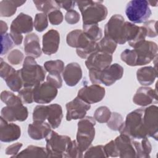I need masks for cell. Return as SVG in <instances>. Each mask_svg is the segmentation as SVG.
Returning <instances> with one entry per match:
<instances>
[{
	"mask_svg": "<svg viewBox=\"0 0 158 158\" xmlns=\"http://www.w3.org/2000/svg\"><path fill=\"white\" fill-rule=\"evenodd\" d=\"M24 51L28 56L34 58L41 56L42 49L40 44V38L36 34L32 33L26 35L24 40Z\"/></svg>",
	"mask_w": 158,
	"mask_h": 158,
	"instance_id": "obj_25",
	"label": "cell"
},
{
	"mask_svg": "<svg viewBox=\"0 0 158 158\" xmlns=\"http://www.w3.org/2000/svg\"><path fill=\"white\" fill-rule=\"evenodd\" d=\"M24 56L19 49H15L12 50L7 56V60L10 64L19 65L23 60Z\"/></svg>",
	"mask_w": 158,
	"mask_h": 158,
	"instance_id": "obj_46",
	"label": "cell"
},
{
	"mask_svg": "<svg viewBox=\"0 0 158 158\" xmlns=\"http://www.w3.org/2000/svg\"><path fill=\"white\" fill-rule=\"evenodd\" d=\"M95 124L94 118L91 116H86L78 122L76 141L83 152L89 148L94 138Z\"/></svg>",
	"mask_w": 158,
	"mask_h": 158,
	"instance_id": "obj_7",
	"label": "cell"
},
{
	"mask_svg": "<svg viewBox=\"0 0 158 158\" xmlns=\"http://www.w3.org/2000/svg\"><path fill=\"white\" fill-rule=\"evenodd\" d=\"M111 114V111L107 106H100L94 111L93 118L101 123H107L110 117Z\"/></svg>",
	"mask_w": 158,
	"mask_h": 158,
	"instance_id": "obj_36",
	"label": "cell"
},
{
	"mask_svg": "<svg viewBox=\"0 0 158 158\" xmlns=\"http://www.w3.org/2000/svg\"><path fill=\"white\" fill-rule=\"evenodd\" d=\"M48 17L49 22L53 25L60 24L64 20L63 14L60 10H55L51 12L48 15Z\"/></svg>",
	"mask_w": 158,
	"mask_h": 158,
	"instance_id": "obj_48",
	"label": "cell"
},
{
	"mask_svg": "<svg viewBox=\"0 0 158 158\" xmlns=\"http://www.w3.org/2000/svg\"><path fill=\"white\" fill-rule=\"evenodd\" d=\"M157 101V89L148 86L139 87L133 98V102L138 106H147Z\"/></svg>",
	"mask_w": 158,
	"mask_h": 158,
	"instance_id": "obj_20",
	"label": "cell"
},
{
	"mask_svg": "<svg viewBox=\"0 0 158 158\" xmlns=\"http://www.w3.org/2000/svg\"><path fill=\"white\" fill-rule=\"evenodd\" d=\"M59 43V33L56 30L51 29L43 36L42 51L48 56L53 54L57 51Z\"/></svg>",
	"mask_w": 158,
	"mask_h": 158,
	"instance_id": "obj_22",
	"label": "cell"
},
{
	"mask_svg": "<svg viewBox=\"0 0 158 158\" xmlns=\"http://www.w3.org/2000/svg\"><path fill=\"white\" fill-rule=\"evenodd\" d=\"M36 9L44 14L48 15L55 10H60V7L56 1H33Z\"/></svg>",
	"mask_w": 158,
	"mask_h": 158,
	"instance_id": "obj_33",
	"label": "cell"
},
{
	"mask_svg": "<svg viewBox=\"0 0 158 158\" xmlns=\"http://www.w3.org/2000/svg\"><path fill=\"white\" fill-rule=\"evenodd\" d=\"M62 77L67 86L77 85L82 78V70L80 65L77 62L68 64L62 72Z\"/></svg>",
	"mask_w": 158,
	"mask_h": 158,
	"instance_id": "obj_23",
	"label": "cell"
},
{
	"mask_svg": "<svg viewBox=\"0 0 158 158\" xmlns=\"http://www.w3.org/2000/svg\"><path fill=\"white\" fill-rule=\"evenodd\" d=\"M33 87H23L19 91L18 96L23 103L31 104L34 101Z\"/></svg>",
	"mask_w": 158,
	"mask_h": 158,
	"instance_id": "obj_43",
	"label": "cell"
},
{
	"mask_svg": "<svg viewBox=\"0 0 158 158\" xmlns=\"http://www.w3.org/2000/svg\"><path fill=\"white\" fill-rule=\"evenodd\" d=\"M48 106L38 105L36 106L33 112V120L45 122L47 119Z\"/></svg>",
	"mask_w": 158,
	"mask_h": 158,
	"instance_id": "obj_41",
	"label": "cell"
},
{
	"mask_svg": "<svg viewBox=\"0 0 158 158\" xmlns=\"http://www.w3.org/2000/svg\"><path fill=\"white\" fill-rule=\"evenodd\" d=\"M157 49L156 43L146 40L143 41L133 48L137 57L136 66L149 64L157 56Z\"/></svg>",
	"mask_w": 158,
	"mask_h": 158,
	"instance_id": "obj_10",
	"label": "cell"
},
{
	"mask_svg": "<svg viewBox=\"0 0 158 158\" xmlns=\"http://www.w3.org/2000/svg\"><path fill=\"white\" fill-rule=\"evenodd\" d=\"M114 142L119 157H136V153L133 146V139L128 135L120 134V135L114 139Z\"/></svg>",
	"mask_w": 158,
	"mask_h": 158,
	"instance_id": "obj_19",
	"label": "cell"
},
{
	"mask_svg": "<svg viewBox=\"0 0 158 158\" xmlns=\"http://www.w3.org/2000/svg\"><path fill=\"white\" fill-rule=\"evenodd\" d=\"M83 31L85 35L93 41L96 42L100 40L102 36V31L98 24L83 25Z\"/></svg>",
	"mask_w": 158,
	"mask_h": 158,
	"instance_id": "obj_32",
	"label": "cell"
},
{
	"mask_svg": "<svg viewBox=\"0 0 158 158\" xmlns=\"http://www.w3.org/2000/svg\"><path fill=\"white\" fill-rule=\"evenodd\" d=\"M143 123L148 136L157 140L158 137V107L151 105L144 109Z\"/></svg>",
	"mask_w": 158,
	"mask_h": 158,
	"instance_id": "obj_12",
	"label": "cell"
},
{
	"mask_svg": "<svg viewBox=\"0 0 158 158\" xmlns=\"http://www.w3.org/2000/svg\"><path fill=\"white\" fill-rule=\"evenodd\" d=\"M15 71L12 67L4 62L2 58L0 59V76L2 78L5 80Z\"/></svg>",
	"mask_w": 158,
	"mask_h": 158,
	"instance_id": "obj_47",
	"label": "cell"
},
{
	"mask_svg": "<svg viewBox=\"0 0 158 158\" xmlns=\"http://www.w3.org/2000/svg\"><path fill=\"white\" fill-rule=\"evenodd\" d=\"M157 76V70L152 66L143 67L136 72V78L138 82L143 86L152 85Z\"/></svg>",
	"mask_w": 158,
	"mask_h": 158,
	"instance_id": "obj_26",
	"label": "cell"
},
{
	"mask_svg": "<svg viewBox=\"0 0 158 158\" xmlns=\"http://www.w3.org/2000/svg\"><path fill=\"white\" fill-rule=\"evenodd\" d=\"M9 34L15 45L18 46L22 43L23 38V35L22 34H18V33H15L12 32H10Z\"/></svg>",
	"mask_w": 158,
	"mask_h": 158,
	"instance_id": "obj_55",
	"label": "cell"
},
{
	"mask_svg": "<svg viewBox=\"0 0 158 158\" xmlns=\"http://www.w3.org/2000/svg\"><path fill=\"white\" fill-rule=\"evenodd\" d=\"M83 152L79 148L76 140H73L65 155V158H80L83 157Z\"/></svg>",
	"mask_w": 158,
	"mask_h": 158,
	"instance_id": "obj_44",
	"label": "cell"
},
{
	"mask_svg": "<svg viewBox=\"0 0 158 158\" xmlns=\"http://www.w3.org/2000/svg\"><path fill=\"white\" fill-rule=\"evenodd\" d=\"M98 45L99 51L111 55L115 52L117 46V44L114 40L105 36L100 40Z\"/></svg>",
	"mask_w": 158,
	"mask_h": 158,
	"instance_id": "obj_34",
	"label": "cell"
},
{
	"mask_svg": "<svg viewBox=\"0 0 158 158\" xmlns=\"http://www.w3.org/2000/svg\"><path fill=\"white\" fill-rule=\"evenodd\" d=\"M44 68L48 73H61L64 70V63L60 60H48L44 62Z\"/></svg>",
	"mask_w": 158,
	"mask_h": 158,
	"instance_id": "obj_35",
	"label": "cell"
},
{
	"mask_svg": "<svg viewBox=\"0 0 158 158\" xmlns=\"http://www.w3.org/2000/svg\"><path fill=\"white\" fill-rule=\"evenodd\" d=\"M148 2L149 5H150V6H154V7L157 6V2H158L157 1H148Z\"/></svg>",
	"mask_w": 158,
	"mask_h": 158,
	"instance_id": "obj_57",
	"label": "cell"
},
{
	"mask_svg": "<svg viewBox=\"0 0 158 158\" xmlns=\"http://www.w3.org/2000/svg\"><path fill=\"white\" fill-rule=\"evenodd\" d=\"M22 145L23 144L21 143H16L9 146L5 150L6 154L12 156V157H14L19 153V151H20Z\"/></svg>",
	"mask_w": 158,
	"mask_h": 158,
	"instance_id": "obj_53",
	"label": "cell"
},
{
	"mask_svg": "<svg viewBox=\"0 0 158 158\" xmlns=\"http://www.w3.org/2000/svg\"><path fill=\"white\" fill-rule=\"evenodd\" d=\"M25 1L3 0L0 2V16L11 17L17 11V8L25 3Z\"/></svg>",
	"mask_w": 158,
	"mask_h": 158,
	"instance_id": "obj_29",
	"label": "cell"
},
{
	"mask_svg": "<svg viewBox=\"0 0 158 158\" xmlns=\"http://www.w3.org/2000/svg\"><path fill=\"white\" fill-rule=\"evenodd\" d=\"M83 20V25H94L104 20L107 15V9L101 1H76Z\"/></svg>",
	"mask_w": 158,
	"mask_h": 158,
	"instance_id": "obj_1",
	"label": "cell"
},
{
	"mask_svg": "<svg viewBox=\"0 0 158 158\" xmlns=\"http://www.w3.org/2000/svg\"><path fill=\"white\" fill-rule=\"evenodd\" d=\"M125 14L130 21L135 23H145L152 12L146 0H132L125 7Z\"/></svg>",
	"mask_w": 158,
	"mask_h": 158,
	"instance_id": "obj_8",
	"label": "cell"
},
{
	"mask_svg": "<svg viewBox=\"0 0 158 158\" xmlns=\"http://www.w3.org/2000/svg\"><path fill=\"white\" fill-rule=\"evenodd\" d=\"M123 118L122 115L117 112H112L110 117L107 122V127L114 131H118L123 123Z\"/></svg>",
	"mask_w": 158,
	"mask_h": 158,
	"instance_id": "obj_38",
	"label": "cell"
},
{
	"mask_svg": "<svg viewBox=\"0 0 158 158\" xmlns=\"http://www.w3.org/2000/svg\"><path fill=\"white\" fill-rule=\"evenodd\" d=\"M28 115V109L23 105V102L6 106L1 111V117L8 122H23L27 118Z\"/></svg>",
	"mask_w": 158,
	"mask_h": 158,
	"instance_id": "obj_15",
	"label": "cell"
},
{
	"mask_svg": "<svg viewBox=\"0 0 158 158\" xmlns=\"http://www.w3.org/2000/svg\"><path fill=\"white\" fill-rule=\"evenodd\" d=\"M51 131V125L45 122L33 121L32 123L28 126V135L35 140L45 138Z\"/></svg>",
	"mask_w": 158,
	"mask_h": 158,
	"instance_id": "obj_24",
	"label": "cell"
},
{
	"mask_svg": "<svg viewBox=\"0 0 158 158\" xmlns=\"http://www.w3.org/2000/svg\"><path fill=\"white\" fill-rule=\"evenodd\" d=\"M65 107L67 110L66 120L70 121L72 120H80L84 118L87 111L90 109L91 106L77 96L73 100L67 102Z\"/></svg>",
	"mask_w": 158,
	"mask_h": 158,
	"instance_id": "obj_13",
	"label": "cell"
},
{
	"mask_svg": "<svg viewBox=\"0 0 158 158\" xmlns=\"http://www.w3.org/2000/svg\"><path fill=\"white\" fill-rule=\"evenodd\" d=\"M144 108H139L130 112L118 130L120 134L128 135L132 139L148 137L143 123Z\"/></svg>",
	"mask_w": 158,
	"mask_h": 158,
	"instance_id": "obj_2",
	"label": "cell"
},
{
	"mask_svg": "<svg viewBox=\"0 0 158 158\" xmlns=\"http://www.w3.org/2000/svg\"><path fill=\"white\" fill-rule=\"evenodd\" d=\"M21 136L20 127L14 123H8L0 117V140L2 142L10 143L17 140Z\"/></svg>",
	"mask_w": 158,
	"mask_h": 158,
	"instance_id": "obj_18",
	"label": "cell"
},
{
	"mask_svg": "<svg viewBox=\"0 0 158 158\" xmlns=\"http://www.w3.org/2000/svg\"><path fill=\"white\" fill-rule=\"evenodd\" d=\"M46 81L52 84L57 89L62 86V80L60 73H49L46 77Z\"/></svg>",
	"mask_w": 158,
	"mask_h": 158,
	"instance_id": "obj_50",
	"label": "cell"
},
{
	"mask_svg": "<svg viewBox=\"0 0 158 158\" xmlns=\"http://www.w3.org/2000/svg\"><path fill=\"white\" fill-rule=\"evenodd\" d=\"M125 38L128 44L135 48L146 40V30L143 26L138 27L129 22H125Z\"/></svg>",
	"mask_w": 158,
	"mask_h": 158,
	"instance_id": "obj_14",
	"label": "cell"
},
{
	"mask_svg": "<svg viewBox=\"0 0 158 158\" xmlns=\"http://www.w3.org/2000/svg\"><path fill=\"white\" fill-rule=\"evenodd\" d=\"M104 150L107 157H118V153L114 142L111 140L104 146Z\"/></svg>",
	"mask_w": 158,
	"mask_h": 158,
	"instance_id": "obj_51",
	"label": "cell"
},
{
	"mask_svg": "<svg viewBox=\"0 0 158 158\" xmlns=\"http://www.w3.org/2000/svg\"><path fill=\"white\" fill-rule=\"evenodd\" d=\"M13 157H48V154L46 148L30 145Z\"/></svg>",
	"mask_w": 158,
	"mask_h": 158,
	"instance_id": "obj_30",
	"label": "cell"
},
{
	"mask_svg": "<svg viewBox=\"0 0 158 158\" xmlns=\"http://www.w3.org/2000/svg\"><path fill=\"white\" fill-rule=\"evenodd\" d=\"M125 22L121 15H112L104 26V36L112 39L117 44H125Z\"/></svg>",
	"mask_w": 158,
	"mask_h": 158,
	"instance_id": "obj_9",
	"label": "cell"
},
{
	"mask_svg": "<svg viewBox=\"0 0 158 158\" xmlns=\"http://www.w3.org/2000/svg\"><path fill=\"white\" fill-rule=\"evenodd\" d=\"M59 7L65 9L67 11L73 10L75 6L76 2L71 1H56Z\"/></svg>",
	"mask_w": 158,
	"mask_h": 158,
	"instance_id": "obj_54",
	"label": "cell"
},
{
	"mask_svg": "<svg viewBox=\"0 0 158 158\" xmlns=\"http://www.w3.org/2000/svg\"><path fill=\"white\" fill-rule=\"evenodd\" d=\"M8 30L7 23L3 20H1V35L6 34Z\"/></svg>",
	"mask_w": 158,
	"mask_h": 158,
	"instance_id": "obj_56",
	"label": "cell"
},
{
	"mask_svg": "<svg viewBox=\"0 0 158 158\" xmlns=\"http://www.w3.org/2000/svg\"><path fill=\"white\" fill-rule=\"evenodd\" d=\"M58 90L48 81L42 82L33 87V100L38 104L51 102L57 95Z\"/></svg>",
	"mask_w": 158,
	"mask_h": 158,
	"instance_id": "obj_11",
	"label": "cell"
},
{
	"mask_svg": "<svg viewBox=\"0 0 158 158\" xmlns=\"http://www.w3.org/2000/svg\"><path fill=\"white\" fill-rule=\"evenodd\" d=\"M66 41L69 46L77 48V54L81 59H86L98 51V43L91 41L81 30L76 29L69 32Z\"/></svg>",
	"mask_w": 158,
	"mask_h": 158,
	"instance_id": "obj_3",
	"label": "cell"
},
{
	"mask_svg": "<svg viewBox=\"0 0 158 158\" xmlns=\"http://www.w3.org/2000/svg\"><path fill=\"white\" fill-rule=\"evenodd\" d=\"M1 99L6 104V106H10L21 102H23L19 96H16L13 93L6 90L2 91L1 94Z\"/></svg>",
	"mask_w": 158,
	"mask_h": 158,
	"instance_id": "obj_40",
	"label": "cell"
},
{
	"mask_svg": "<svg viewBox=\"0 0 158 158\" xmlns=\"http://www.w3.org/2000/svg\"><path fill=\"white\" fill-rule=\"evenodd\" d=\"M120 58L123 62L129 66H136L137 57L134 49H125L120 55Z\"/></svg>",
	"mask_w": 158,
	"mask_h": 158,
	"instance_id": "obj_39",
	"label": "cell"
},
{
	"mask_svg": "<svg viewBox=\"0 0 158 158\" xmlns=\"http://www.w3.org/2000/svg\"><path fill=\"white\" fill-rule=\"evenodd\" d=\"M105 88L99 85L93 84L82 87L78 92L77 96L85 102L91 104L100 102L105 96Z\"/></svg>",
	"mask_w": 158,
	"mask_h": 158,
	"instance_id": "obj_16",
	"label": "cell"
},
{
	"mask_svg": "<svg viewBox=\"0 0 158 158\" xmlns=\"http://www.w3.org/2000/svg\"><path fill=\"white\" fill-rule=\"evenodd\" d=\"M1 55L6 54L10 49L14 47V42L9 33H6L1 35Z\"/></svg>",
	"mask_w": 158,
	"mask_h": 158,
	"instance_id": "obj_45",
	"label": "cell"
},
{
	"mask_svg": "<svg viewBox=\"0 0 158 158\" xmlns=\"http://www.w3.org/2000/svg\"><path fill=\"white\" fill-rule=\"evenodd\" d=\"M33 23L35 30L38 32H42L48 26V15L44 13L36 14Z\"/></svg>",
	"mask_w": 158,
	"mask_h": 158,
	"instance_id": "obj_37",
	"label": "cell"
},
{
	"mask_svg": "<svg viewBox=\"0 0 158 158\" xmlns=\"http://www.w3.org/2000/svg\"><path fill=\"white\" fill-rule=\"evenodd\" d=\"M112 62V55L96 51L89 55L85 61L86 67L89 69L101 71L108 67Z\"/></svg>",
	"mask_w": 158,
	"mask_h": 158,
	"instance_id": "obj_17",
	"label": "cell"
},
{
	"mask_svg": "<svg viewBox=\"0 0 158 158\" xmlns=\"http://www.w3.org/2000/svg\"><path fill=\"white\" fill-rule=\"evenodd\" d=\"M63 117L62 108L58 104H52L48 106L47 120L52 128L56 129L60 125Z\"/></svg>",
	"mask_w": 158,
	"mask_h": 158,
	"instance_id": "obj_27",
	"label": "cell"
},
{
	"mask_svg": "<svg viewBox=\"0 0 158 158\" xmlns=\"http://www.w3.org/2000/svg\"><path fill=\"white\" fill-rule=\"evenodd\" d=\"M123 75V68L118 64H110L106 69L99 71L94 69L89 70V77L93 84H103L109 86L121 79Z\"/></svg>",
	"mask_w": 158,
	"mask_h": 158,
	"instance_id": "obj_5",
	"label": "cell"
},
{
	"mask_svg": "<svg viewBox=\"0 0 158 158\" xmlns=\"http://www.w3.org/2000/svg\"><path fill=\"white\" fill-rule=\"evenodd\" d=\"M135 147L136 158L150 157V153L152 150V146L148 137L142 139H132Z\"/></svg>",
	"mask_w": 158,
	"mask_h": 158,
	"instance_id": "obj_28",
	"label": "cell"
},
{
	"mask_svg": "<svg viewBox=\"0 0 158 158\" xmlns=\"http://www.w3.org/2000/svg\"><path fill=\"white\" fill-rule=\"evenodd\" d=\"M80 16L79 13L75 10H70L66 12L65 15V21L70 25L75 24L78 23L80 20Z\"/></svg>",
	"mask_w": 158,
	"mask_h": 158,
	"instance_id": "obj_52",
	"label": "cell"
},
{
	"mask_svg": "<svg viewBox=\"0 0 158 158\" xmlns=\"http://www.w3.org/2000/svg\"><path fill=\"white\" fill-rule=\"evenodd\" d=\"M33 26L34 23L32 17L21 12L12 22L10 30V32L15 33H28L32 31Z\"/></svg>",
	"mask_w": 158,
	"mask_h": 158,
	"instance_id": "obj_21",
	"label": "cell"
},
{
	"mask_svg": "<svg viewBox=\"0 0 158 158\" xmlns=\"http://www.w3.org/2000/svg\"><path fill=\"white\" fill-rule=\"evenodd\" d=\"M84 157H107L106 154L104 150V146L102 145H98L95 146H92L89 148L85 155L83 156Z\"/></svg>",
	"mask_w": 158,
	"mask_h": 158,
	"instance_id": "obj_42",
	"label": "cell"
},
{
	"mask_svg": "<svg viewBox=\"0 0 158 158\" xmlns=\"http://www.w3.org/2000/svg\"><path fill=\"white\" fill-rule=\"evenodd\" d=\"M157 20H149L144 23L143 27L146 30V36H148L149 38H154L157 36Z\"/></svg>",
	"mask_w": 158,
	"mask_h": 158,
	"instance_id": "obj_49",
	"label": "cell"
},
{
	"mask_svg": "<svg viewBox=\"0 0 158 158\" xmlns=\"http://www.w3.org/2000/svg\"><path fill=\"white\" fill-rule=\"evenodd\" d=\"M5 81L7 86L14 92H19L23 86L20 70H15Z\"/></svg>",
	"mask_w": 158,
	"mask_h": 158,
	"instance_id": "obj_31",
	"label": "cell"
},
{
	"mask_svg": "<svg viewBox=\"0 0 158 158\" xmlns=\"http://www.w3.org/2000/svg\"><path fill=\"white\" fill-rule=\"evenodd\" d=\"M45 139L48 157H64L72 141L69 136L59 135L52 130Z\"/></svg>",
	"mask_w": 158,
	"mask_h": 158,
	"instance_id": "obj_6",
	"label": "cell"
},
{
	"mask_svg": "<svg viewBox=\"0 0 158 158\" xmlns=\"http://www.w3.org/2000/svg\"><path fill=\"white\" fill-rule=\"evenodd\" d=\"M20 70L23 87H33L43 82L46 76L44 68L38 65L34 57L27 56Z\"/></svg>",
	"mask_w": 158,
	"mask_h": 158,
	"instance_id": "obj_4",
	"label": "cell"
}]
</instances>
